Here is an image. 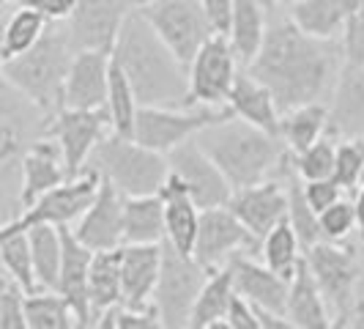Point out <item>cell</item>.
Returning a JSON list of instances; mask_svg holds the SVG:
<instances>
[{"mask_svg": "<svg viewBox=\"0 0 364 329\" xmlns=\"http://www.w3.org/2000/svg\"><path fill=\"white\" fill-rule=\"evenodd\" d=\"M343 47L334 38H315L288 17H274L257 58L247 72L274 93L282 113L321 102L328 83L343 69Z\"/></svg>", "mask_w": 364, "mask_h": 329, "instance_id": "6da1fadb", "label": "cell"}, {"mask_svg": "<svg viewBox=\"0 0 364 329\" xmlns=\"http://www.w3.org/2000/svg\"><path fill=\"white\" fill-rule=\"evenodd\" d=\"M112 58L127 72L140 108H186L189 69L164 44L140 9H134L124 22Z\"/></svg>", "mask_w": 364, "mask_h": 329, "instance_id": "7a4b0ae2", "label": "cell"}, {"mask_svg": "<svg viewBox=\"0 0 364 329\" xmlns=\"http://www.w3.org/2000/svg\"><path fill=\"white\" fill-rule=\"evenodd\" d=\"M198 143L219 164L233 189L272 179L274 173L282 170L291 154L279 135H272L238 115L203 129Z\"/></svg>", "mask_w": 364, "mask_h": 329, "instance_id": "3957f363", "label": "cell"}, {"mask_svg": "<svg viewBox=\"0 0 364 329\" xmlns=\"http://www.w3.org/2000/svg\"><path fill=\"white\" fill-rule=\"evenodd\" d=\"M74 53L77 50H74L69 25L53 22L33 50L0 63L3 85H9L17 96L31 102L41 115L53 118L63 108V91H66V77L72 69Z\"/></svg>", "mask_w": 364, "mask_h": 329, "instance_id": "277c9868", "label": "cell"}, {"mask_svg": "<svg viewBox=\"0 0 364 329\" xmlns=\"http://www.w3.org/2000/svg\"><path fill=\"white\" fill-rule=\"evenodd\" d=\"M315 283L331 308V327L350 329L364 327V296H362V263L356 250L343 241H318L304 250Z\"/></svg>", "mask_w": 364, "mask_h": 329, "instance_id": "5b68a950", "label": "cell"}, {"mask_svg": "<svg viewBox=\"0 0 364 329\" xmlns=\"http://www.w3.org/2000/svg\"><path fill=\"white\" fill-rule=\"evenodd\" d=\"M93 164L102 176L112 182L124 198L134 195H159L170 179V160L162 151L143 146L140 140L109 132L93 151Z\"/></svg>", "mask_w": 364, "mask_h": 329, "instance_id": "8992f818", "label": "cell"}, {"mask_svg": "<svg viewBox=\"0 0 364 329\" xmlns=\"http://www.w3.org/2000/svg\"><path fill=\"white\" fill-rule=\"evenodd\" d=\"M211 269L203 266L195 256H186L164 241L162 274L154 291V305L159 310L162 327L181 329L189 327V318L195 310V302L200 296L203 286L208 280Z\"/></svg>", "mask_w": 364, "mask_h": 329, "instance_id": "52a82bcc", "label": "cell"}, {"mask_svg": "<svg viewBox=\"0 0 364 329\" xmlns=\"http://www.w3.org/2000/svg\"><path fill=\"white\" fill-rule=\"evenodd\" d=\"M236 113L230 105L222 108H205V105H195V108H140L137 113V127H134V140H140L143 146L170 154L173 148L181 143L198 137L203 129L211 124L228 121Z\"/></svg>", "mask_w": 364, "mask_h": 329, "instance_id": "ba28073f", "label": "cell"}, {"mask_svg": "<svg viewBox=\"0 0 364 329\" xmlns=\"http://www.w3.org/2000/svg\"><path fill=\"white\" fill-rule=\"evenodd\" d=\"M137 9L186 69L203 44L214 36L203 0H143Z\"/></svg>", "mask_w": 364, "mask_h": 329, "instance_id": "9c48e42d", "label": "cell"}, {"mask_svg": "<svg viewBox=\"0 0 364 329\" xmlns=\"http://www.w3.org/2000/svg\"><path fill=\"white\" fill-rule=\"evenodd\" d=\"M102 170L93 164L85 167L80 176H69L63 184H58L53 189H47L36 203H31L28 209H22V214H17L14 219L6 222V228H14V231H28L31 225L38 222H50V225H72L82 217L91 203L99 195V187H102Z\"/></svg>", "mask_w": 364, "mask_h": 329, "instance_id": "30bf717a", "label": "cell"}, {"mask_svg": "<svg viewBox=\"0 0 364 329\" xmlns=\"http://www.w3.org/2000/svg\"><path fill=\"white\" fill-rule=\"evenodd\" d=\"M241 61L228 36H211L189 63V99L186 108L205 105V108H222L228 105L230 91L241 74Z\"/></svg>", "mask_w": 364, "mask_h": 329, "instance_id": "8fae6325", "label": "cell"}, {"mask_svg": "<svg viewBox=\"0 0 364 329\" xmlns=\"http://www.w3.org/2000/svg\"><path fill=\"white\" fill-rule=\"evenodd\" d=\"M112 132V118L107 108L99 110H74L60 108L53 118H47L44 137H53L63 151L69 176H80L88 160H93V151Z\"/></svg>", "mask_w": 364, "mask_h": 329, "instance_id": "7c38bea8", "label": "cell"}, {"mask_svg": "<svg viewBox=\"0 0 364 329\" xmlns=\"http://www.w3.org/2000/svg\"><path fill=\"white\" fill-rule=\"evenodd\" d=\"M260 250V239L230 212V206H211L200 212V231L195 258L208 269H219L238 253Z\"/></svg>", "mask_w": 364, "mask_h": 329, "instance_id": "4fadbf2b", "label": "cell"}, {"mask_svg": "<svg viewBox=\"0 0 364 329\" xmlns=\"http://www.w3.org/2000/svg\"><path fill=\"white\" fill-rule=\"evenodd\" d=\"M170 170L183 182L189 189V195L200 209L211 206H228L233 198V184L228 182V176L219 170V164L205 154V148L198 143V137L186 140L178 148H173L167 154Z\"/></svg>", "mask_w": 364, "mask_h": 329, "instance_id": "5bb4252c", "label": "cell"}, {"mask_svg": "<svg viewBox=\"0 0 364 329\" xmlns=\"http://www.w3.org/2000/svg\"><path fill=\"white\" fill-rule=\"evenodd\" d=\"M137 9V0H77L69 17L74 50H109L121 33L127 17Z\"/></svg>", "mask_w": 364, "mask_h": 329, "instance_id": "9a60e30c", "label": "cell"}, {"mask_svg": "<svg viewBox=\"0 0 364 329\" xmlns=\"http://www.w3.org/2000/svg\"><path fill=\"white\" fill-rule=\"evenodd\" d=\"M124 201L127 198L121 195V189L107 179H102L96 201L74 225V236L88 244L93 253L124 247Z\"/></svg>", "mask_w": 364, "mask_h": 329, "instance_id": "2e32d148", "label": "cell"}, {"mask_svg": "<svg viewBox=\"0 0 364 329\" xmlns=\"http://www.w3.org/2000/svg\"><path fill=\"white\" fill-rule=\"evenodd\" d=\"M109 50H77L72 58V69L66 77L63 108L99 110L107 108L109 91Z\"/></svg>", "mask_w": 364, "mask_h": 329, "instance_id": "e0dca14e", "label": "cell"}, {"mask_svg": "<svg viewBox=\"0 0 364 329\" xmlns=\"http://www.w3.org/2000/svg\"><path fill=\"white\" fill-rule=\"evenodd\" d=\"M228 206L263 241L279 222L288 219V189H282L274 179H266L252 187L236 189Z\"/></svg>", "mask_w": 364, "mask_h": 329, "instance_id": "ac0fdd59", "label": "cell"}, {"mask_svg": "<svg viewBox=\"0 0 364 329\" xmlns=\"http://www.w3.org/2000/svg\"><path fill=\"white\" fill-rule=\"evenodd\" d=\"M236 291L250 299L255 308H266V310L282 313L285 315V305H288V291H291V280L277 274L272 266H266L263 261H255L250 253H238L225 263Z\"/></svg>", "mask_w": 364, "mask_h": 329, "instance_id": "d6986e66", "label": "cell"}, {"mask_svg": "<svg viewBox=\"0 0 364 329\" xmlns=\"http://www.w3.org/2000/svg\"><path fill=\"white\" fill-rule=\"evenodd\" d=\"M19 173H22L19 209H28L47 189H53V187L69 179L63 151H60V146L55 143L53 137H44V135L38 137L36 143H31V148L25 151V157L19 162Z\"/></svg>", "mask_w": 364, "mask_h": 329, "instance_id": "ffe728a7", "label": "cell"}, {"mask_svg": "<svg viewBox=\"0 0 364 329\" xmlns=\"http://www.w3.org/2000/svg\"><path fill=\"white\" fill-rule=\"evenodd\" d=\"M164 244H124L121 269H124V305L151 308L154 291L162 274Z\"/></svg>", "mask_w": 364, "mask_h": 329, "instance_id": "44dd1931", "label": "cell"}, {"mask_svg": "<svg viewBox=\"0 0 364 329\" xmlns=\"http://www.w3.org/2000/svg\"><path fill=\"white\" fill-rule=\"evenodd\" d=\"M91 261L93 250L88 244H82L74 236V231H69L63 225V266H60V280L58 288L69 305L74 308L80 327H93V310H91V293H88V274H91Z\"/></svg>", "mask_w": 364, "mask_h": 329, "instance_id": "7402d4cb", "label": "cell"}, {"mask_svg": "<svg viewBox=\"0 0 364 329\" xmlns=\"http://www.w3.org/2000/svg\"><path fill=\"white\" fill-rule=\"evenodd\" d=\"M328 135L364 137V66H348L337 74L331 105H328Z\"/></svg>", "mask_w": 364, "mask_h": 329, "instance_id": "603a6c76", "label": "cell"}, {"mask_svg": "<svg viewBox=\"0 0 364 329\" xmlns=\"http://www.w3.org/2000/svg\"><path fill=\"white\" fill-rule=\"evenodd\" d=\"M164 201V222H167V244L181 250L186 256H195L198 231H200V206L189 195L183 182L170 170V179L162 187Z\"/></svg>", "mask_w": 364, "mask_h": 329, "instance_id": "cb8c5ba5", "label": "cell"}, {"mask_svg": "<svg viewBox=\"0 0 364 329\" xmlns=\"http://www.w3.org/2000/svg\"><path fill=\"white\" fill-rule=\"evenodd\" d=\"M285 315L291 318L293 329H328L331 315H328L326 296L321 293L315 274H312L307 256L301 258L299 269L291 277V291H288V305Z\"/></svg>", "mask_w": 364, "mask_h": 329, "instance_id": "d4e9b609", "label": "cell"}, {"mask_svg": "<svg viewBox=\"0 0 364 329\" xmlns=\"http://www.w3.org/2000/svg\"><path fill=\"white\" fill-rule=\"evenodd\" d=\"M228 105H230V110L236 113L238 118L266 129L272 135H279V129H282V110L277 105L274 93L250 72H241L236 77V85L230 91Z\"/></svg>", "mask_w": 364, "mask_h": 329, "instance_id": "484cf974", "label": "cell"}, {"mask_svg": "<svg viewBox=\"0 0 364 329\" xmlns=\"http://www.w3.org/2000/svg\"><path fill=\"white\" fill-rule=\"evenodd\" d=\"M269 6L266 0H236L233 25H230V44L236 50L241 66L247 69L257 58L266 33H269Z\"/></svg>", "mask_w": 364, "mask_h": 329, "instance_id": "4316f807", "label": "cell"}, {"mask_svg": "<svg viewBox=\"0 0 364 329\" xmlns=\"http://www.w3.org/2000/svg\"><path fill=\"white\" fill-rule=\"evenodd\" d=\"M88 293H91L93 327L99 315L115 305H124V269H121V247L115 250H96L88 274Z\"/></svg>", "mask_w": 364, "mask_h": 329, "instance_id": "83f0119b", "label": "cell"}, {"mask_svg": "<svg viewBox=\"0 0 364 329\" xmlns=\"http://www.w3.org/2000/svg\"><path fill=\"white\" fill-rule=\"evenodd\" d=\"M167 222H164L162 195H134L124 201V244H164Z\"/></svg>", "mask_w": 364, "mask_h": 329, "instance_id": "f1b7e54d", "label": "cell"}, {"mask_svg": "<svg viewBox=\"0 0 364 329\" xmlns=\"http://www.w3.org/2000/svg\"><path fill=\"white\" fill-rule=\"evenodd\" d=\"M236 296V283H233V274L228 266H219L211 269L205 286H203L200 296L195 302V310L189 318V327L192 329H219L228 327V310H230V302Z\"/></svg>", "mask_w": 364, "mask_h": 329, "instance_id": "f546056e", "label": "cell"}, {"mask_svg": "<svg viewBox=\"0 0 364 329\" xmlns=\"http://www.w3.org/2000/svg\"><path fill=\"white\" fill-rule=\"evenodd\" d=\"M328 135V105L323 102H310L301 108H293L282 113V129L279 137L291 154H301L304 148L318 143L321 137Z\"/></svg>", "mask_w": 364, "mask_h": 329, "instance_id": "4dcf8cb0", "label": "cell"}, {"mask_svg": "<svg viewBox=\"0 0 364 329\" xmlns=\"http://www.w3.org/2000/svg\"><path fill=\"white\" fill-rule=\"evenodd\" d=\"M31 250H33V266H36L38 288H58L60 266H63V228L38 222L28 228Z\"/></svg>", "mask_w": 364, "mask_h": 329, "instance_id": "1f68e13d", "label": "cell"}, {"mask_svg": "<svg viewBox=\"0 0 364 329\" xmlns=\"http://www.w3.org/2000/svg\"><path fill=\"white\" fill-rule=\"evenodd\" d=\"M288 9L293 22L315 38H337L350 14L343 0H301Z\"/></svg>", "mask_w": 364, "mask_h": 329, "instance_id": "d6a6232c", "label": "cell"}, {"mask_svg": "<svg viewBox=\"0 0 364 329\" xmlns=\"http://www.w3.org/2000/svg\"><path fill=\"white\" fill-rule=\"evenodd\" d=\"M50 19L41 17L33 9H25L19 6L17 11L9 17L6 22V31H3V41H0V63L3 61H11L19 58L28 50H33L38 41L44 38V33L50 31Z\"/></svg>", "mask_w": 364, "mask_h": 329, "instance_id": "836d02e7", "label": "cell"}, {"mask_svg": "<svg viewBox=\"0 0 364 329\" xmlns=\"http://www.w3.org/2000/svg\"><path fill=\"white\" fill-rule=\"evenodd\" d=\"M28 329H72L80 327V318L69 299L55 288H38L25 299Z\"/></svg>", "mask_w": 364, "mask_h": 329, "instance_id": "e575fe53", "label": "cell"}, {"mask_svg": "<svg viewBox=\"0 0 364 329\" xmlns=\"http://www.w3.org/2000/svg\"><path fill=\"white\" fill-rule=\"evenodd\" d=\"M0 261H3V272L14 277L25 291H38V277L36 266H33V250H31L28 231H14V228L0 231Z\"/></svg>", "mask_w": 364, "mask_h": 329, "instance_id": "d590c367", "label": "cell"}, {"mask_svg": "<svg viewBox=\"0 0 364 329\" xmlns=\"http://www.w3.org/2000/svg\"><path fill=\"white\" fill-rule=\"evenodd\" d=\"M107 113L112 118V132L134 137V127H137V113H140V102L137 93L129 83L127 72L121 69V63L112 58L109 63V91H107Z\"/></svg>", "mask_w": 364, "mask_h": 329, "instance_id": "8d00e7d4", "label": "cell"}, {"mask_svg": "<svg viewBox=\"0 0 364 329\" xmlns=\"http://www.w3.org/2000/svg\"><path fill=\"white\" fill-rule=\"evenodd\" d=\"M301 250H304V244H301V239H299V234H296V228L291 225V219L279 222L272 234L260 241L263 263L272 266L277 274L288 277V280L296 274L299 263H301V258H304L301 256Z\"/></svg>", "mask_w": 364, "mask_h": 329, "instance_id": "74e56055", "label": "cell"}, {"mask_svg": "<svg viewBox=\"0 0 364 329\" xmlns=\"http://www.w3.org/2000/svg\"><path fill=\"white\" fill-rule=\"evenodd\" d=\"M291 162L301 182H315V179H331L334 164H337V137L326 135L301 154H291Z\"/></svg>", "mask_w": 364, "mask_h": 329, "instance_id": "f35d334b", "label": "cell"}, {"mask_svg": "<svg viewBox=\"0 0 364 329\" xmlns=\"http://www.w3.org/2000/svg\"><path fill=\"white\" fill-rule=\"evenodd\" d=\"M331 179L348 192L359 189L364 182V137H343L337 143V164Z\"/></svg>", "mask_w": 364, "mask_h": 329, "instance_id": "ab89813d", "label": "cell"}, {"mask_svg": "<svg viewBox=\"0 0 364 329\" xmlns=\"http://www.w3.org/2000/svg\"><path fill=\"white\" fill-rule=\"evenodd\" d=\"M25 299H28V291L14 277L3 272V280H0V329H28Z\"/></svg>", "mask_w": 364, "mask_h": 329, "instance_id": "60d3db41", "label": "cell"}, {"mask_svg": "<svg viewBox=\"0 0 364 329\" xmlns=\"http://www.w3.org/2000/svg\"><path fill=\"white\" fill-rule=\"evenodd\" d=\"M96 327H112V329H156L162 327V318L156 305L151 308H129V305H115L99 315Z\"/></svg>", "mask_w": 364, "mask_h": 329, "instance_id": "b9f144b4", "label": "cell"}, {"mask_svg": "<svg viewBox=\"0 0 364 329\" xmlns=\"http://www.w3.org/2000/svg\"><path fill=\"white\" fill-rule=\"evenodd\" d=\"M359 228V219H356V206L350 201H337L334 206H328L326 212H321V231L323 239L328 241H343L350 236V231Z\"/></svg>", "mask_w": 364, "mask_h": 329, "instance_id": "7bdbcfd3", "label": "cell"}, {"mask_svg": "<svg viewBox=\"0 0 364 329\" xmlns=\"http://www.w3.org/2000/svg\"><path fill=\"white\" fill-rule=\"evenodd\" d=\"M343 47V63L348 66H364V6L348 14V22L340 33Z\"/></svg>", "mask_w": 364, "mask_h": 329, "instance_id": "ee69618b", "label": "cell"}, {"mask_svg": "<svg viewBox=\"0 0 364 329\" xmlns=\"http://www.w3.org/2000/svg\"><path fill=\"white\" fill-rule=\"evenodd\" d=\"M343 187L334 182V179H315V182H304V195L310 206L321 214L326 212L328 206H334L337 201H343Z\"/></svg>", "mask_w": 364, "mask_h": 329, "instance_id": "f6af8a7d", "label": "cell"}, {"mask_svg": "<svg viewBox=\"0 0 364 329\" xmlns=\"http://www.w3.org/2000/svg\"><path fill=\"white\" fill-rule=\"evenodd\" d=\"M203 9H205V17H208L214 36H230L236 0H203Z\"/></svg>", "mask_w": 364, "mask_h": 329, "instance_id": "bcb514c9", "label": "cell"}, {"mask_svg": "<svg viewBox=\"0 0 364 329\" xmlns=\"http://www.w3.org/2000/svg\"><path fill=\"white\" fill-rule=\"evenodd\" d=\"M19 6L33 9L50 22H69V17L77 9V0H19Z\"/></svg>", "mask_w": 364, "mask_h": 329, "instance_id": "7dc6e473", "label": "cell"}, {"mask_svg": "<svg viewBox=\"0 0 364 329\" xmlns=\"http://www.w3.org/2000/svg\"><path fill=\"white\" fill-rule=\"evenodd\" d=\"M228 329H260V321H257L255 305L250 299H244L241 293L236 291L233 302H230V310H228Z\"/></svg>", "mask_w": 364, "mask_h": 329, "instance_id": "c3c4849f", "label": "cell"}, {"mask_svg": "<svg viewBox=\"0 0 364 329\" xmlns=\"http://www.w3.org/2000/svg\"><path fill=\"white\" fill-rule=\"evenodd\" d=\"M353 206H356V219H359V231L364 234V182L359 184V189H356Z\"/></svg>", "mask_w": 364, "mask_h": 329, "instance_id": "681fc988", "label": "cell"}, {"mask_svg": "<svg viewBox=\"0 0 364 329\" xmlns=\"http://www.w3.org/2000/svg\"><path fill=\"white\" fill-rule=\"evenodd\" d=\"M343 3L348 6V11H356V9H362L364 6V0H343Z\"/></svg>", "mask_w": 364, "mask_h": 329, "instance_id": "f907efd6", "label": "cell"}, {"mask_svg": "<svg viewBox=\"0 0 364 329\" xmlns=\"http://www.w3.org/2000/svg\"><path fill=\"white\" fill-rule=\"evenodd\" d=\"M277 3H282V0H266V6H269L272 11H274V9H277Z\"/></svg>", "mask_w": 364, "mask_h": 329, "instance_id": "816d5d0a", "label": "cell"}, {"mask_svg": "<svg viewBox=\"0 0 364 329\" xmlns=\"http://www.w3.org/2000/svg\"><path fill=\"white\" fill-rule=\"evenodd\" d=\"M285 3H288V6H293V3H301V0H285Z\"/></svg>", "mask_w": 364, "mask_h": 329, "instance_id": "f5cc1de1", "label": "cell"}, {"mask_svg": "<svg viewBox=\"0 0 364 329\" xmlns=\"http://www.w3.org/2000/svg\"><path fill=\"white\" fill-rule=\"evenodd\" d=\"M3 3H19V0H3Z\"/></svg>", "mask_w": 364, "mask_h": 329, "instance_id": "db71d44e", "label": "cell"}, {"mask_svg": "<svg viewBox=\"0 0 364 329\" xmlns=\"http://www.w3.org/2000/svg\"><path fill=\"white\" fill-rule=\"evenodd\" d=\"M137 3H143V0H137Z\"/></svg>", "mask_w": 364, "mask_h": 329, "instance_id": "11a10c76", "label": "cell"}, {"mask_svg": "<svg viewBox=\"0 0 364 329\" xmlns=\"http://www.w3.org/2000/svg\"><path fill=\"white\" fill-rule=\"evenodd\" d=\"M362 236H364V234H362Z\"/></svg>", "mask_w": 364, "mask_h": 329, "instance_id": "9f6ffc18", "label": "cell"}]
</instances>
